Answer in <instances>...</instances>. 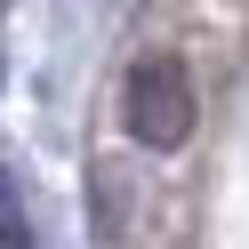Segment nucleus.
<instances>
[{"label": "nucleus", "instance_id": "f03ea898", "mask_svg": "<svg viewBox=\"0 0 249 249\" xmlns=\"http://www.w3.org/2000/svg\"><path fill=\"white\" fill-rule=\"evenodd\" d=\"M0 249H33L24 241V209H17V185L0 177Z\"/></svg>", "mask_w": 249, "mask_h": 249}, {"label": "nucleus", "instance_id": "f257e3e1", "mask_svg": "<svg viewBox=\"0 0 249 249\" xmlns=\"http://www.w3.org/2000/svg\"><path fill=\"white\" fill-rule=\"evenodd\" d=\"M121 121H129V137L153 145V153H177L185 137H193V81H185L177 56H145V65L129 72Z\"/></svg>", "mask_w": 249, "mask_h": 249}]
</instances>
